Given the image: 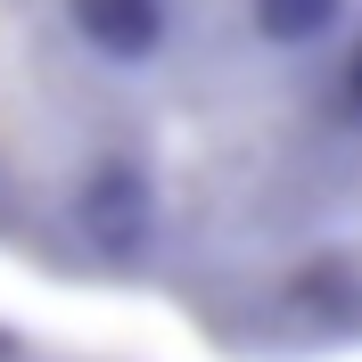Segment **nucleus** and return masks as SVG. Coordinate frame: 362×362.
Instances as JSON below:
<instances>
[{
    "label": "nucleus",
    "mask_w": 362,
    "mask_h": 362,
    "mask_svg": "<svg viewBox=\"0 0 362 362\" xmlns=\"http://www.w3.org/2000/svg\"><path fill=\"white\" fill-rule=\"evenodd\" d=\"M0 247L223 354L362 346V0H0Z\"/></svg>",
    "instance_id": "f257e3e1"
}]
</instances>
